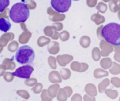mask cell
<instances>
[{"instance_id": "cell-1", "label": "cell", "mask_w": 120, "mask_h": 101, "mask_svg": "<svg viewBox=\"0 0 120 101\" xmlns=\"http://www.w3.org/2000/svg\"><path fill=\"white\" fill-rule=\"evenodd\" d=\"M101 35L108 43L114 46H120V25L117 23H110L103 28Z\"/></svg>"}, {"instance_id": "cell-2", "label": "cell", "mask_w": 120, "mask_h": 101, "mask_svg": "<svg viewBox=\"0 0 120 101\" xmlns=\"http://www.w3.org/2000/svg\"><path fill=\"white\" fill-rule=\"evenodd\" d=\"M29 9L23 2L13 5L9 11V18L15 23L25 22L29 16Z\"/></svg>"}, {"instance_id": "cell-3", "label": "cell", "mask_w": 120, "mask_h": 101, "mask_svg": "<svg viewBox=\"0 0 120 101\" xmlns=\"http://www.w3.org/2000/svg\"><path fill=\"white\" fill-rule=\"evenodd\" d=\"M35 53L34 49L28 45L21 46L16 51L15 60L21 64H30L34 61Z\"/></svg>"}, {"instance_id": "cell-4", "label": "cell", "mask_w": 120, "mask_h": 101, "mask_svg": "<svg viewBox=\"0 0 120 101\" xmlns=\"http://www.w3.org/2000/svg\"><path fill=\"white\" fill-rule=\"evenodd\" d=\"M51 6L56 11L64 13L69 11L71 5V0H51Z\"/></svg>"}, {"instance_id": "cell-5", "label": "cell", "mask_w": 120, "mask_h": 101, "mask_svg": "<svg viewBox=\"0 0 120 101\" xmlns=\"http://www.w3.org/2000/svg\"><path fill=\"white\" fill-rule=\"evenodd\" d=\"M34 70V69L32 67L28 64H26L25 65L18 68L15 71L12 72V75L19 78L28 79L30 77Z\"/></svg>"}, {"instance_id": "cell-6", "label": "cell", "mask_w": 120, "mask_h": 101, "mask_svg": "<svg viewBox=\"0 0 120 101\" xmlns=\"http://www.w3.org/2000/svg\"><path fill=\"white\" fill-rule=\"evenodd\" d=\"M11 28V23L8 20L5 18L0 19V29L1 31L6 33Z\"/></svg>"}, {"instance_id": "cell-7", "label": "cell", "mask_w": 120, "mask_h": 101, "mask_svg": "<svg viewBox=\"0 0 120 101\" xmlns=\"http://www.w3.org/2000/svg\"><path fill=\"white\" fill-rule=\"evenodd\" d=\"M9 5V0H0V12H2Z\"/></svg>"}, {"instance_id": "cell-8", "label": "cell", "mask_w": 120, "mask_h": 101, "mask_svg": "<svg viewBox=\"0 0 120 101\" xmlns=\"http://www.w3.org/2000/svg\"><path fill=\"white\" fill-rule=\"evenodd\" d=\"M73 1H79V0H73Z\"/></svg>"}]
</instances>
